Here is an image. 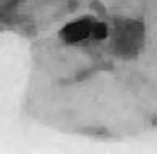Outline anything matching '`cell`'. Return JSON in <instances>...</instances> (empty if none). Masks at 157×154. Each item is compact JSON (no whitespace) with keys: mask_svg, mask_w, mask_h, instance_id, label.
<instances>
[{"mask_svg":"<svg viewBox=\"0 0 157 154\" xmlns=\"http://www.w3.org/2000/svg\"><path fill=\"white\" fill-rule=\"evenodd\" d=\"M91 26H93V21L90 18L74 21V23L66 24V27H63L61 37L66 44H75V42H80L91 36Z\"/></svg>","mask_w":157,"mask_h":154,"instance_id":"6da1fadb","label":"cell"},{"mask_svg":"<svg viewBox=\"0 0 157 154\" xmlns=\"http://www.w3.org/2000/svg\"><path fill=\"white\" fill-rule=\"evenodd\" d=\"M91 36L98 40L106 39L108 37V26L104 23H93V26H91Z\"/></svg>","mask_w":157,"mask_h":154,"instance_id":"7a4b0ae2","label":"cell"}]
</instances>
